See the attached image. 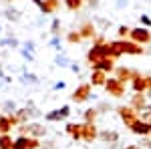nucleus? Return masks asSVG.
<instances>
[{"instance_id":"f257e3e1","label":"nucleus","mask_w":151,"mask_h":149,"mask_svg":"<svg viewBox=\"0 0 151 149\" xmlns=\"http://www.w3.org/2000/svg\"><path fill=\"white\" fill-rule=\"evenodd\" d=\"M133 36H135V38H137V40H147V38H149V35H147V30H133Z\"/></svg>"},{"instance_id":"f03ea898","label":"nucleus","mask_w":151,"mask_h":149,"mask_svg":"<svg viewBox=\"0 0 151 149\" xmlns=\"http://www.w3.org/2000/svg\"><path fill=\"white\" fill-rule=\"evenodd\" d=\"M133 129H135L137 133H147V131H149V127L143 125V123H135V127H133Z\"/></svg>"},{"instance_id":"7ed1b4c3","label":"nucleus","mask_w":151,"mask_h":149,"mask_svg":"<svg viewBox=\"0 0 151 149\" xmlns=\"http://www.w3.org/2000/svg\"><path fill=\"white\" fill-rule=\"evenodd\" d=\"M129 149H137V147H129Z\"/></svg>"}]
</instances>
